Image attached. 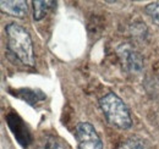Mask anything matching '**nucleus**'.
<instances>
[{
    "mask_svg": "<svg viewBox=\"0 0 159 149\" xmlns=\"http://www.w3.org/2000/svg\"><path fill=\"white\" fill-rule=\"evenodd\" d=\"M7 37L9 52L20 60L23 65L34 66L36 57L33 50V43L28 31L17 23H9L5 27Z\"/></svg>",
    "mask_w": 159,
    "mask_h": 149,
    "instance_id": "obj_1",
    "label": "nucleus"
},
{
    "mask_svg": "<svg viewBox=\"0 0 159 149\" xmlns=\"http://www.w3.org/2000/svg\"><path fill=\"white\" fill-rule=\"evenodd\" d=\"M99 108L107 121L119 130H127L132 126L131 114L125 102L118 94H105L99 99Z\"/></svg>",
    "mask_w": 159,
    "mask_h": 149,
    "instance_id": "obj_2",
    "label": "nucleus"
},
{
    "mask_svg": "<svg viewBox=\"0 0 159 149\" xmlns=\"http://www.w3.org/2000/svg\"><path fill=\"white\" fill-rule=\"evenodd\" d=\"M75 138L79 149H104L102 138L89 122L82 121L76 125Z\"/></svg>",
    "mask_w": 159,
    "mask_h": 149,
    "instance_id": "obj_3",
    "label": "nucleus"
},
{
    "mask_svg": "<svg viewBox=\"0 0 159 149\" xmlns=\"http://www.w3.org/2000/svg\"><path fill=\"white\" fill-rule=\"evenodd\" d=\"M118 55L122 64L124 70L129 74H139L143 67V59L130 45H121L118 48Z\"/></svg>",
    "mask_w": 159,
    "mask_h": 149,
    "instance_id": "obj_4",
    "label": "nucleus"
},
{
    "mask_svg": "<svg viewBox=\"0 0 159 149\" xmlns=\"http://www.w3.org/2000/svg\"><path fill=\"white\" fill-rule=\"evenodd\" d=\"M0 9L4 14H7L10 16H15L19 19H23L27 15L28 7L27 1L17 0V1H0Z\"/></svg>",
    "mask_w": 159,
    "mask_h": 149,
    "instance_id": "obj_5",
    "label": "nucleus"
},
{
    "mask_svg": "<svg viewBox=\"0 0 159 149\" xmlns=\"http://www.w3.org/2000/svg\"><path fill=\"white\" fill-rule=\"evenodd\" d=\"M54 1H33V19L36 21H40L44 19L48 11L52 9Z\"/></svg>",
    "mask_w": 159,
    "mask_h": 149,
    "instance_id": "obj_6",
    "label": "nucleus"
},
{
    "mask_svg": "<svg viewBox=\"0 0 159 149\" xmlns=\"http://www.w3.org/2000/svg\"><path fill=\"white\" fill-rule=\"evenodd\" d=\"M144 12H146V15L149 19L152 20L153 23H156L157 26H159V0L158 1L149 2L144 7Z\"/></svg>",
    "mask_w": 159,
    "mask_h": 149,
    "instance_id": "obj_7",
    "label": "nucleus"
},
{
    "mask_svg": "<svg viewBox=\"0 0 159 149\" xmlns=\"http://www.w3.org/2000/svg\"><path fill=\"white\" fill-rule=\"evenodd\" d=\"M45 149H65L64 148V146L58 142V141H55L54 138H52L50 141H48L47 142V144H45Z\"/></svg>",
    "mask_w": 159,
    "mask_h": 149,
    "instance_id": "obj_8",
    "label": "nucleus"
}]
</instances>
